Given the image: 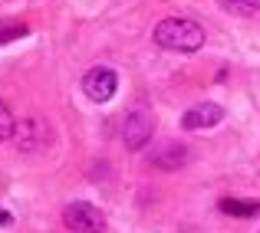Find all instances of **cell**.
I'll list each match as a JSON object with an SVG mask.
<instances>
[{"label": "cell", "instance_id": "obj_5", "mask_svg": "<svg viewBox=\"0 0 260 233\" xmlns=\"http://www.w3.org/2000/svg\"><path fill=\"white\" fill-rule=\"evenodd\" d=\"M221 119H224V108L217 102H198L181 115V128L184 132H204V128L221 125Z\"/></svg>", "mask_w": 260, "mask_h": 233}, {"label": "cell", "instance_id": "obj_3", "mask_svg": "<svg viewBox=\"0 0 260 233\" xmlns=\"http://www.w3.org/2000/svg\"><path fill=\"white\" fill-rule=\"evenodd\" d=\"M63 223L76 233H106V214L86 201H73L63 207Z\"/></svg>", "mask_w": 260, "mask_h": 233}, {"label": "cell", "instance_id": "obj_9", "mask_svg": "<svg viewBox=\"0 0 260 233\" xmlns=\"http://www.w3.org/2000/svg\"><path fill=\"white\" fill-rule=\"evenodd\" d=\"M221 210H224V214H234V217H257L260 204H241V201H234V197H224Z\"/></svg>", "mask_w": 260, "mask_h": 233}, {"label": "cell", "instance_id": "obj_6", "mask_svg": "<svg viewBox=\"0 0 260 233\" xmlns=\"http://www.w3.org/2000/svg\"><path fill=\"white\" fill-rule=\"evenodd\" d=\"M13 141H17V148H23V151H37L40 145H46L43 119H23L17 125V132H13Z\"/></svg>", "mask_w": 260, "mask_h": 233}, {"label": "cell", "instance_id": "obj_7", "mask_svg": "<svg viewBox=\"0 0 260 233\" xmlns=\"http://www.w3.org/2000/svg\"><path fill=\"white\" fill-rule=\"evenodd\" d=\"M148 161H152L155 168H161V171H178L184 161H188V148L178 145V141H165L158 151L148 154Z\"/></svg>", "mask_w": 260, "mask_h": 233}, {"label": "cell", "instance_id": "obj_11", "mask_svg": "<svg viewBox=\"0 0 260 233\" xmlns=\"http://www.w3.org/2000/svg\"><path fill=\"white\" fill-rule=\"evenodd\" d=\"M20 36H26V26H23V23L4 26V30H0V46H4V43H10V40H20Z\"/></svg>", "mask_w": 260, "mask_h": 233}, {"label": "cell", "instance_id": "obj_1", "mask_svg": "<svg viewBox=\"0 0 260 233\" xmlns=\"http://www.w3.org/2000/svg\"><path fill=\"white\" fill-rule=\"evenodd\" d=\"M155 43L172 53H194L204 46V26L184 17H165L155 26Z\"/></svg>", "mask_w": 260, "mask_h": 233}, {"label": "cell", "instance_id": "obj_10", "mask_svg": "<svg viewBox=\"0 0 260 233\" xmlns=\"http://www.w3.org/2000/svg\"><path fill=\"white\" fill-rule=\"evenodd\" d=\"M13 132H17V119L10 115V108H7V102H0V141L13 138Z\"/></svg>", "mask_w": 260, "mask_h": 233}, {"label": "cell", "instance_id": "obj_2", "mask_svg": "<svg viewBox=\"0 0 260 233\" xmlns=\"http://www.w3.org/2000/svg\"><path fill=\"white\" fill-rule=\"evenodd\" d=\"M152 132H155V119L145 105H135L122 122V141H125L128 151H142L152 141Z\"/></svg>", "mask_w": 260, "mask_h": 233}, {"label": "cell", "instance_id": "obj_12", "mask_svg": "<svg viewBox=\"0 0 260 233\" xmlns=\"http://www.w3.org/2000/svg\"><path fill=\"white\" fill-rule=\"evenodd\" d=\"M0 227H10V214L7 210H0Z\"/></svg>", "mask_w": 260, "mask_h": 233}, {"label": "cell", "instance_id": "obj_8", "mask_svg": "<svg viewBox=\"0 0 260 233\" xmlns=\"http://www.w3.org/2000/svg\"><path fill=\"white\" fill-rule=\"evenodd\" d=\"M217 7H224L228 13H237V17H254V13H260V0H217Z\"/></svg>", "mask_w": 260, "mask_h": 233}, {"label": "cell", "instance_id": "obj_4", "mask_svg": "<svg viewBox=\"0 0 260 233\" xmlns=\"http://www.w3.org/2000/svg\"><path fill=\"white\" fill-rule=\"evenodd\" d=\"M83 92L92 102H109L119 92V76L112 69H106V66H95V69H89L83 76Z\"/></svg>", "mask_w": 260, "mask_h": 233}]
</instances>
